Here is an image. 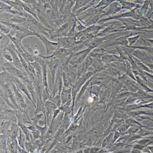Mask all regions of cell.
<instances>
[{"label":"cell","mask_w":153,"mask_h":153,"mask_svg":"<svg viewBox=\"0 0 153 153\" xmlns=\"http://www.w3.org/2000/svg\"><path fill=\"white\" fill-rule=\"evenodd\" d=\"M34 36H36L37 38L42 41L44 44L45 50H46V56H49L52 55L55 51L59 48V44L58 42H53L50 41L47 39V37H45L44 35L39 33H35Z\"/></svg>","instance_id":"obj_1"},{"label":"cell","mask_w":153,"mask_h":153,"mask_svg":"<svg viewBox=\"0 0 153 153\" xmlns=\"http://www.w3.org/2000/svg\"><path fill=\"white\" fill-rule=\"evenodd\" d=\"M59 48H65L68 49H73L77 44L75 37H65L58 39Z\"/></svg>","instance_id":"obj_2"},{"label":"cell","mask_w":153,"mask_h":153,"mask_svg":"<svg viewBox=\"0 0 153 153\" xmlns=\"http://www.w3.org/2000/svg\"><path fill=\"white\" fill-rule=\"evenodd\" d=\"M11 43V40L7 35L1 34V52L5 50Z\"/></svg>","instance_id":"obj_3"},{"label":"cell","mask_w":153,"mask_h":153,"mask_svg":"<svg viewBox=\"0 0 153 153\" xmlns=\"http://www.w3.org/2000/svg\"><path fill=\"white\" fill-rule=\"evenodd\" d=\"M86 3V1H75V4L72 9V13L75 14L76 10H79L80 7H82V6L85 4Z\"/></svg>","instance_id":"obj_4"},{"label":"cell","mask_w":153,"mask_h":153,"mask_svg":"<svg viewBox=\"0 0 153 153\" xmlns=\"http://www.w3.org/2000/svg\"><path fill=\"white\" fill-rule=\"evenodd\" d=\"M14 90L15 91V93H16V97H17V99L18 100V101L19 102L20 104L21 105L22 107H27V105H26V103H25V102L23 98V97L22 96V95L17 91V90H16V88L15 87V86H14Z\"/></svg>","instance_id":"obj_5"},{"label":"cell","mask_w":153,"mask_h":153,"mask_svg":"<svg viewBox=\"0 0 153 153\" xmlns=\"http://www.w3.org/2000/svg\"><path fill=\"white\" fill-rule=\"evenodd\" d=\"M12 30V28L6 26L4 24L1 23V34L8 35Z\"/></svg>","instance_id":"obj_6"},{"label":"cell","mask_w":153,"mask_h":153,"mask_svg":"<svg viewBox=\"0 0 153 153\" xmlns=\"http://www.w3.org/2000/svg\"><path fill=\"white\" fill-rule=\"evenodd\" d=\"M62 81H63V83L65 86L67 87L70 84V80L68 78V75L66 74V72L62 71Z\"/></svg>","instance_id":"obj_7"}]
</instances>
